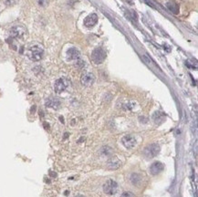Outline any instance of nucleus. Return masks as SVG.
Listing matches in <instances>:
<instances>
[{
    "label": "nucleus",
    "mask_w": 198,
    "mask_h": 197,
    "mask_svg": "<svg viewBox=\"0 0 198 197\" xmlns=\"http://www.w3.org/2000/svg\"><path fill=\"white\" fill-rule=\"evenodd\" d=\"M44 50L39 45H35L29 49L28 51V58L33 61H39L42 59Z\"/></svg>",
    "instance_id": "obj_1"
},
{
    "label": "nucleus",
    "mask_w": 198,
    "mask_h": 197,
    "mask_svg": "<svg viewBox=\"0 0 198 197\" xmlns=\"http://www.w3.org/2000/svg\"><path fill=\"white\" fill-rule=\"evenodd\" d=\"M103 191L108 195H114L118 192V184L115 181L108 180L103 185Z\"/></svg>",
    "instance_id": "obj_2"
},
{
    "label": "nucleus",
    "mask_w": 198,
    "mask_h": 197,
    "mask_svg": "<svg viewBox=\"0 0 198 197\" xmlns=\"http://www.w3.org/2000/svg\"><path fill=\"white\" fill-rule=\"evenodd\" d=\"M106 59V53L101 49H94L91 53V60L95 64H101Z\"/></svg>",
    "instance_id": "obj_3"
},
{
    "label": "nucleus",
    "mask_w": 198,
    "mask_h": 197,
    "mask_svg": "<svg viewBox=\"0 0 198 197\" xmlns=\"http://www.w3.org/2000/svg\"><path fill=\"white\" fill-rule=\"evenodd\" d=\"M160 150H161V148H160V146L156 143H153L151 144L149 146H147L144 151H143V154L146 158L148 159H152L154 157H155L159 153H160Z\"/></svg>",
    "instance_id": "obj_4"
},
{
    "label": "nucleus",
    "mask_w": 198,
    "mask_h": 197,
    "mask_svg": "<svg viewBox=\"0 0 198 197\" xmlns=\"http://www.w3.org/2000/svg\"><path fill=\"white\" fill-rule=\"evenodd\" d=\"M70 85V82L67 79L65 78H60L59 80H57L55 81V84H54V90L56 93H62L66 89H67Z\"/></svg>",
    "instance_id": "obj_5"
},
{
    "label": "nucleus",
    "mask_w": 198,
    "mask_h": 197,
    "mask_svg": "<svg viewBox=\"0 0 198 197\" xmlns=\"http://www.w3.org/2000/svg\"><path fill=\"white\" fill-rule=\"evenodd\" d=\"M80 81H81V84L83 86L90 87L94 83V81H95V76H94V75L90 72H86L81 76Z\"/></svg>",
    "instance_id": "obj_6"
},
{
    "label": "nucleus",
    "mask_w": 198,
    "mask_h": 197,
    "mask_svg": "<svg viewBox=\"0 0 198 197\" xmlns=\"http://www.w3.org/2000/svg\"><path fill=\"white\" fill-rule=\"evenodd\" d=\"M25 34H26V29L24 27H21V26L13 27L10 29V36L14 37V39H19V37H24Z\"/></svg>",
    "instance_id": "obj_7"
},
{
    "label": "nucleus",
    "mask_w": 198,
    "mask_h": 197,
    "mask_svg": "<svg viewBox=\"0 0 198 197\" xmlns=\"http://www.w3.org/2000/svg\"><path fill=\"white\" fill-rule=\"evenodd\" d=\"M121 143L127 149H133L136 144V140L133 135H125L121 139Z\"/></svg>",
    "instance_id": "obj_8"
},
{
    "label": "nucleus",
    "mask_w": 198,
    "mask_h": 197,
    "mask_svg": "<svg viewBox=\"0 0 198 197\" xmlns=\"http://www.w3.org/2000/svg\"><path fill=\"white\" fill-rule=\"evenodd\" d=\"M164 169V165L160 163V162H155L150 167V173H152L153 175H157L160 173H162Z\"/></svg>",
    "instance_id": "obj_9"
},
{
    "label": "nucleus",
    "mask_w": 198,
    "mask_h": 197,
    "mask_svg": "<svg viewBox=\"0 0 198 197\" xmlns=\"http://www.w3.org/2000/svg\"><path fill=\"white\" fill-rule=\"evenodd\" d=\"M98 22V16L96 14H90L86 18L84 19V25L87 27H91L94 25H96Z\"/></svg>",
    "instance_id": "obj_10"
},
{
    "label": "nucleus",
    "mask_w": 198,
    "mask_h": 197,
    "mask_svg": "<svg viewBox=\"0 0 198 197\" xmlns=\"http://www.w3.org/2000/svg\"><path fill=\"white\" fill-rule=\"evenodd\" d=\"M60 104H61V102L58 99H55V98H50L46 101V106L48 108H51L54 110H58L60 107Z\"/></svg>",
    "instance_id": "obj_11"
},
{
    "label": "nucleus",
    "mask_w": 198,
    "mask_h": 197,
    "mask_svg": "<svg viewBox=\"0 0 198 197\" xmlns=\"http://www.w3.org/2000/svg\"><path fill=\"white\" fill-rule=\"evenodd\" d=\"M121 162L119 160L117 157H112L107 163V166L110 169V170H117V169L121 166Z\"/></svg>",
    "instance_id": "obj_12"
},
{
    "label": "nucleus",
    "mask_w": 198,
    "mask_h": 197,
    "mask_svg": "<svg viewBox=\"0 0 198 197\" xmlns=\"http://www.w3.org/2000/svg\"><path fill=\"white\" fill-rule=\"evenodd\" d=\"M80 56V51L77 49H75V48L69 49L68 51H67V57H68V59H70V60L79 59Z\"/></svg>",
    "instance_id": "obj_13"
},
{
    "label": "nucleus",
    "mask_w": 198,
    "mask_h": 197,
    "mask_svg": "<svg viewBox=\"0 0 198 197\" xmlns=\"http://www.w3.org/2000/svg\"><path fill=\"white\" fill-rule=\"evenodd\" d=\"M166 6L172 13H174L175 15L179 13V5L175 1H174V0H170V1H168L166 4Z\"/></svg>",
    "instance_id": "obj_14"
},
{
    "label": "nucleus",
    "mask_w": 198,
    "mask_h": 197,
    "mask_svg": "<svg viewBox=\"0 0 198 197\" xmlns=\"http://www.w3.org/2000/svg\"><path fill=\"white\" fill-rule=\"evenodd\" d=\"M131 181L133 184H138L140 182H141V177L139 174L137 173H133V175L131 176Z\"/></svg>",
    "instance_id": "obj_15"
},
{
    "label": "nucleus",
    "mask_w": 198,
    "mask_h": 197,
    "mask_svg": "<svg viewBox=\"0 0 198 197\" xmlns=\"http://www.w3.org/2000/svg\"><path fill=\"white\" fill-rule=\"evenodd\" d=\"M37 4H39V6H42V7H45L48 6L49 4V0H37Z\"/></svg>",
    "instance_id": "obj_16"
},
{
    "label": "nucleus",
    "mask_w": 198,
    "mask_h": 197,
    "mask_svg": "<svg viewBox=\"0 0 198 197\" xmlns=\"http://www.w3.org/2000/svg\"><path fill=\"white\" fill-rule=\"evenodd\" d=\"M133 107H134V104L133 102H127V103H125L124 106H123V108L125 110H131V109H133Z\"/></svg>",
    "instance_id": "obj_17"
},
{
    "label": "nucleus",
    "mask_w": 198,
    "mask_h": 197,
    "mask_svg": "<svg viewBox=\"0 0 198 197\" xmlns=\"http://www.w3.org/2000/svg\"><path fill=\"white\" fill-rule=\"evenodd\" d=\"M121 197H134V194L133 193H131V192H125V193H123L121 194Z\"/></svg>",
    "instance_id": "obj_18"
},
{
    "label": "nucleus",
    "mask_w": 198,
    "mask_h": 197,
    "mask_svg": "<svg viewBox=\"0 0 198 197\" xmlns=\"http://www.w3.org/2000/svg\"><path fill=\"white\" fill-rule=\"evenodd\" d=\"M16 0H4V3L6 5V6H12L16 3Z\"/></svg>",
    "instance_id": "obj_19"
},
{
    "label": "nucleus",
    "mask_w": 198,
    "mask_h": 197,
    "mask_svg": "<svg viewBox=\"0 0 198 197\" xmlns=\"http://www.w3.org/2000/svg\"><path fill=\"white\" fill-rule=\"evenodd\" d=\"M50 175L51 177H54V178L57 177V173H54V172H52V171H50Z\"/></svg>",
    "instance_id": "obj_20"
},
{
    "label": "nucleus",
    "mask_w": 198,
    "mask_h": 197,
    "mask_svg": "<svg viewBox=\"0 0 198 197\" xmlns=\"http://www.w3.org/2000/svg\"><path fill=\"white\" fill-rule=\"evenodd\" d=\"M44 127H45L46 129H50V126H49V124L47 123V122H44Z\"/></svg>",
    "instance_id": "obj_21"
},
{
    "label": "nucleus",
    "mask_w": 198,
    "mask_h": 197,
    "mask_svg": "<svg viewBox=\"0 0 198 197\" xmlns=\"http://www.w3.org/2000/svg\"><path fill=\"white\" fill-rule=\"evenodd\" d=\"M35 110H36V106H33V107H32V109H31V112H34V111H35Z\"/></svg>",
    "instance_id": "obj_22"
},
{
    "label": "nucleus",
    "mask_w": 198,
    "mask_h": 197,
    "mask_svg": "<svg viewBox=\"0 0 198 197\" xmlns=\"http://www.w3.org/2000/svg\"><path fill=\"white\" fill-rule=\"evenodd\" d=\"M75 197H84L83 195H77V196H75Z\"/></svg>",
    "instance_id": "obj_23"
},
{
    "label": "nucleus",
    "mask_w": 198,
    "mask_h": 197,
    "mask_svg": "<svg viewBox=\"0 0 198 197\" xmlns=\"http://www.w3.org/2000/svg\"><path fill=\"white\" fill-rule=\"evenodd\" d=\"M69 194V192H65V195H68Z\"/></svg>",
    "instance_id": "obj_24"
}]
</instances>
